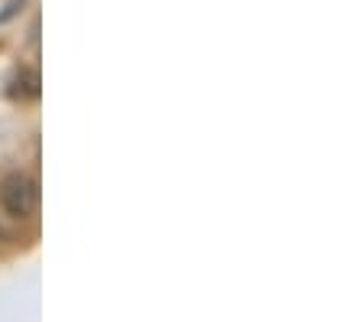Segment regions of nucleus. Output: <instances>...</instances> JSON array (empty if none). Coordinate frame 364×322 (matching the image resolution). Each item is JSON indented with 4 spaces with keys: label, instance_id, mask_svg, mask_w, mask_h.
Returning <instances> with one entry per match:
<instances>
[{
    "label": "nucleus",
    "instance_id": "1",
    "mask_svg": "<svg viewBox=\"0 0 364 322\" xmlns=\"http://www.w3.org/2000/svg\"><path fill=\"white\" fill-rule=\"evenodd\" d=\"M0 205L10 218H33L39 208V186L26 173H14L0 183Z\"/></svg>",
    "mask_w": 364,
    "mask_h": 322
}]
</instances>
